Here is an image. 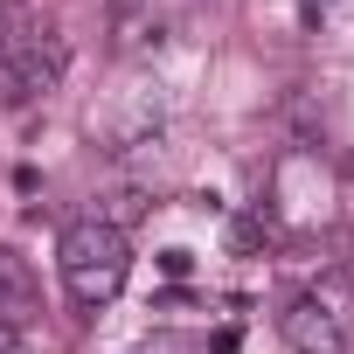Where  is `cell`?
Here are the masks:
<instances>
[{
	"mask_svg": "<svg viewBox=\"0 0 354 354\" xmlns=\"http://www.w3.org/2000/svg\"><path fill=\"white\" fill-rule=\"evenodd\" d=\"M278 326H285V340H292V354H347V333H340V319L306 292V299H292L285 313H278Z\"/></svg>",
	"mask_w": 354,
	"mask_h": 354,
	"instance_id": "obj_2",
	"label": "cell"
},
{
	"mask_svg": "<svg viewBox=\"0 0 354 354\" xmlns=\"http://www.w3.org/2000/svg\"><path fill=\"white\" fill-rule=\"evenodd\" d=\"M160 271H167V278H188V271H195V250H160Z\"/></svg>",
	"mask_w": 354,
	"mask_h": 354,
	"instance_id": "obj_7",
	"label": "cell"
},
{
	"mask_svg": "<svg viewBox=\"0 0 354 354\" xmlns=\"http://www.w3.org/2000/svg\"><path fill=\"white\" fill-rule=\"evenodd\" d=\"M56 271H63V292H70L77 306H111V299L125 292V278H132V243H125V230L84 216V223L63 230Z\"/></svg>",
	"mask_w": 354,
	"mask_h": 354,
	"instance_id": "obj_1",
	"label": "cell"
},
{
	"mask_svg": "<svg viewBox=\"0 0 354 354\" xmlns=\"http://www.w3.org/2000/svg\"><path fill=\"white\" fill-rule=\"evenodd\" d=\"M0 354H21V326H8V319H0Z\"/></svg>",
	"mask_w": 354,
	"mask_h": 354,
	"instance_id": "obj_8",
	"label": "cell"
},
{
	"mask_svg": "<svg viewBox=\"0 0 354 354\" xmlns=\"http://www.w3.org/2000/svg\"><path fill=\"white\" fill-rule=\"evenodd\" d=\"M42 313V292H35V264L15 250V243H0V319L8 326H28Z\"/></svg>",
	"mask_w": 354,
	"mask_h": 354,
	"instance_id": "obj_3",
	"label": "cell"
},
{
	"mask_svg": "<svg viewBox=\"0 0 354 354\" xmlns=\"http://www.w3.org/2000/svg\"><path fill=\"white\" fill-rule=\"evenodd\" d=\"M278 236H285V223L271 216V202H257L250 216L230 223V250H236V257H250V250H264V243H278Z\"/></svg>",
	"mask_w": 354,
	"mask_h": 354,
	"instance_id": "obj_4",
	"label": "cell"
},
{
	"mask_svg": "<svg viewBox=\"0 0 354 354\" xmlns=\"http://www.w3.org/2000/svg\"><path fill=\"white\" fill-rule=\"evenodd\" d=\"M236 347H243V326H236V319H230V326H216V333H209V354H236Z\"/></svg>",
	"mask_w": 354,
	"mask_h": 354,
	"instance_id": "obj_6",
	"label": "cell"
},
{
	"mask_svg": "<svg viewBox=\"0 0 354 354\" xmlns=\"http://www.w3.org/2000/svg\"><path fill=\"white\" fill-rule=\"evenodd\" d=\"M97 223H111V230H132L139 216H146V188H111V195H97V209H91Z\"/></svg>",
	"mask_w": 354,
	"mask_h": 354,
	"instance_id": "obj_5",
	"label": "cell"
}]
</instances>
